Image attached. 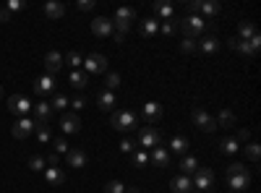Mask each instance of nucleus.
Segmentation results:
<instances>
[{
  "label": "nucleus",
  "instance_id": "f257e3e1",
  "mask_svg": "<svg viewBox=\"0 0 261 193\" xmlns=\"http://www.w3.org/2000/svg\"><path fill=\"white\" fill-rule=\"evenodd\" d=\"M110 123H113L115 131H134V128L139 125V115L130 113V110H113Z\"/></svg>",
  "mask_w": 261,
  "mask_h": 193
},
{
  "label": "nucleus",
  "instance_id": "f03ea898",
  "mask_svg": "<svg viewBox=\"0 0 261 193\" xmlns=\"http://www.w3.org/2000/svg\"><path fill=\"white\" fill-rule=\"evenodd\" d=\"M178 29H180L188 39H196V37L206 29V21H204L201 16H186V18L178 21Z\"/></svg>",
  "mask_w": 261,
  "mask_h": 193
},
{
  "label": "nucleus",
  "instance_id": "7ed1b4c3",
  "mask_svg": "<svg viewBox=\"0 0 261 193\" xmlns=\"http://www.w3.org/2000/svg\"><path fill=\"white\" fill-rule=\"evenodd\" d=\"M248 173H246V167L243 164H230V170H227V185L232 188V190H243V188H248Z\"/></svg>",
  "mask_w": 261,
  "mask_h": 193
},
{
  "label": "nucleus",
  "instance_id": "20e7f679",
  "mask_svg": "<svg viewBox=\"0 0 261 193\" xmlns=\"http://www.w3.org/2000/svg\"><path fill=\"white\" fill-rule=\"evenodd\" d=\"M139 146H146V149H157L162 144V133L157 131L154 125H144L141 131H139Z\"/></svg>",
  "mask_w": 261,
  "mask_h": 193
},
{
  "label": "nucleus",
  "instance_id": "39448f33",
  "mask_svg": "<svg viewBox=\"0 0 261 193\" xmlns=\"http://www.w3.org/2000/svg\"><path fill=\"white\" fill-rule=\"evenodd\" d=\"M32 99L27 97V94H13L11 99H8V110L13 113V115H21V118H29V113H32Z\"/></svg>",
  "mask_w": 261,
  "mask_h": 193
},
{
  "label": "nucleus",
  "instance_id": "423d86ee",
  "mask_svg": "<svg viewBox=\"0 0 261 193\" xmlns=\"http://www.w3.org/2000/svg\"><path fill=\"white\" fill-rule=\"evenodd\" d=\"M193 188L196 190H199V193H206L212 185H214V173H212V170L209 167H199V170H196V173H193Z\"/></svg>",
  "mask_w": 261,
  "mask_h": 193
},
{
  "label": "nucleus",
  "instance_id": "0eeeda50",
  "mask_svg": "<svg viewBox=\"0 0 261 193\" xmlns=\"http://www.w3.org/2000/svg\"><path fill=\"white\" fill-rule=\"evenodd\" d=\"M134 21H136V11L123 6V8L115 11V21H113V24L118 26V34H125V32L130 29V24H134Z\"/></svg>",
  "mask_w": 261,
  "mask_h": 193
},
{
  "label": "nucleus",
  "instance_id": "6e6552de",
  "mask_svg": "<svg viewBox=\"0 0 261 193\" xmlns=\"http://www.w3.org/2000/svg\"><path fill=\"white\" fill-rule=\"evenodd\" d=\"M107 71V58L99 52H92L84 60V73H105Z\"/></svg>",
  "mask_w": 261,
  "mask_h": 193
},
{
  "label": "nucleus",
  "instance_id": "1a4fd4ad",
  "mask_svg": "<svg viewBox=\"0 0 261 193\" xmlns=\"http://www.w3.org/2000/svg\"><path fill=\"white\" fill-rule=\"evenodd\" d=\"M32 113H34V123L37 125H50V120H53V107H50V102H37L34 107H32Z\"/></svg>",
  "mask_w": 261,
  "mask_h": 193
},
{
  "label": "nucleus",
  "instance_id": "9d476101",
  "mask_svg": "<svg viewBox=\"0 0 261 193\" xmlns=\"http://www.w3.org/2000/svg\"><path fill=\"white\" fill-rule=\"evenodd\" d=\"M141 118H144L146 125H157V123L162 120V104H157V102H146V104H144V110H141Z\"/></svg>",
  "mask_w": 261,
  "mask_h": 193
},
{
  "label": "nucleus",
  "instance_id": "9b49d317",
  "mask_svg": "<svg viewBox=\"0 0 261 193\" xmlns=\"http://www.w3.org/2000/svg\"><path fill=\"white\" fill-rule=\"evenodd\" d=\"M34 128H37V123H34L32 118H18L11 133H13L16 139H27V136H32V133H34Z\"/></svg>",
  "mask_w": 261,
  "mask_h": 193
},
{
  "label": "nucleus",
  "instance_id": "f8f14e48",
  "mask_svg": "<svg viewBox=\"0 0 261 193\" xmlns=\"http://www.w3.org/2000/svg\"><path fill=\"white\" fill-rule=\"evenodd\" d=\"M193 123H196V128H201V131H214V128H217L214 118L209 113H204L201 107H196V110H193Z\"/></svg>",
  "mask_w": 261,
  "mask_h": 193
},
{
  "label": "nucleus",
  "instance_id": "ddd939ff",
  "mask_svg": "<svg viewBox=\"0 0 261 193\" xmlns=\"http://www.w3.org/2000/svg\"><path fill=\"white\" fill-rule=\"evenodd\" d=\"M60 128H63V133H79L81 131V120L76 113H65L60 118Z\"/></svg>",
  "mask_w": 261,
  "mask_h": 193
},
{
  "label": "nucleus",
  "instance_id": "4468645a",
  "mask_svg": "<svg viewBox=\"0 0 261 193\" xmlns=\"http://www.w3.org/2000/svg\"><path fill=\"white\" fill-rule=\"evenodd\" d=\"M235 39H238V37H235ZM258 47H261V37H258V34H256L253 39H246V42H243V39L235 42V50H241L243 55H256Z\"/></svg>",
  "mask_w": 261,
  "mask_h": 193
},
{
  "label": "nucleus",
  "instance_id": "2eb2a0df",
  "mask_svg": "<svg viewBox=\"0 0 261 193\" xmlns=\"http://www.w3.org/2000/svg\"><path fill=\"white\" fill-rule=\"evenodd\" d=\"M196 50L199 52H204V55H214L217 50H220V39L217 37H204V39H196Z\"/></svg>",
  "mask_w": 261,
  "mask_h": 193
},
{
  "label": "nucleus",
  "instance_id": "dca6fc26",
  "mask_svg": "<svg viewBox=\"0 0 261 193\" xmlns=\"http://www.w3.org/2000/svg\"><path fill=\"white\" fill-rule=\"evenodd\" d=\"M63 63H65V60H63V55H60V52H55V50H53V52H47V55H45V68H47V76H53V78H55V73L63 68Z\"/></svg>",
  "mask_w": 261,
  "mask_h": 193
},
{
  "label": "nucleus",
  "instance_id": "f3484780",
  "mask_svg": "<svg viewBox=\"0 0 261 193\" xmlns=\"http://www.w3.org/2000/svg\"><path fill=\"white\" fill-rule=\"evenodd\" d=\"M34 92L39 94V97H45V94H53L55 92V78L53 76H39L37 81H34Z\"/></svg>",
  "mask_w": 261,
  "mask_h": 193
},
{
  "label": "nucleus",
  "instance_id": "a211bd4d",
  "mask_svg": "<svg viewBox=\"0 0 261 193\" xmlns=\"http://www.w3.org/2000/svg\"><path fill=\"white\" fill-rule=\"evenodd\" d=\"M92 32H94L97 37H110V34H113V21L105 18V16L94 18V21H92Z\"/></svg>",
  "mask_w": 261,
  "mask_h": 193
},
{
  "label": "nucleus",
  "instance_id": "6ab92c4d",
  "mask_svg": "<svg viewBox=\"0 0 261 193\" xmlns=\"http://www.w3.org/2000/svg\"><path fill=\"white\" fill-rule=\"evenodd\" d=\"M97 104H99V110H113V107L118 104V94L102 89V92L97 94Z\"/></svg>",
  "mask_w": 261,
  "mask_h": 193
},
{
  "label": "nucleus",
  "instance_id": "aec40b11",
  "mask_svg": "<svg viewBox=\"0 0 261 193\" xmlns=\"http://www.w3.org/2000/svg\"><path fill=\"white\" fill-rule=\"evenodd\" d=\"M63 180H65V173H63L60 167H45V183H47V185L58 188Z\"/></svg>",
  "mask_w": 261,
  "mask_h": 193
},
{
  "label": "nucleus",
  "instance_id": "412c9836",
  "mask_svg": "<svg viewBox=\"0 0 261 193\" xmlns=\"http://www.w3.org/2000/svg\"><path fill=\"white\" fill-rule=\"evenodd\" d=\"M65 162H68V167L81 170V167L86 164V154L81 152V149H68V154H65Z\"/></svg>",
  "mask_w": 261,
  "mask_h": 193
},
{
  "label": "nucleus",
  "instance_id": "4be33fe9",
  "mask_svg": "<svg viewBox=\"0 0 261 193\" xmlns=\"http://www.w3.org/2000/svg\"><path fill=\"white\" fill-rule=\"evenodd\" d=\"M172 193H191L193 190V183L188 175H178V178H172Z\"/></svg>",
  "mask_w": 261,
  "mask_h": 193
},
{
  "label": "nucleus",
  "instance_id": "5701e85b",
  "mask_svg": "<svg viewBox=\"0 0 261 193\" xmlns=\"http://www.w3.org/2000/svg\"><path fill=\"white\" fill-rule=\"evenodd\" d=\"M157 32H160V18H144V21H141V34H144L146 39L157 37Z\"/></svg>",
  "mask_w": 261,
  "mask_h": 193
},
{
  "label": "nucleus",
  "instance_id": "b1692460",
  "mask_svg": "<svg viewBox=\"0 0 261 193\" xmlns=\"http://www.w3.org/2000/svg\"><path fill=\"white\" fill-rule=\"evenodd\" d=\"M63 13H65V6H63V3H58V0H50V3H45V16H47V18L58 21Z\"/></svg>",
  "mask_w": 261,
  "mask_h": 193
},
{
  "label": "nucleus",
  "instance_id": "393cba45",
  "mask_svg": "<svg viewBox=\"0 0 261 193\" xmlns=\"http://www.w3.org/2000/svg\"><path fill=\"white\" fill-rule=\"evenodd\" d=\"M154 164H162V167H167L170 164V152L167 149H162V146H157V149H151V157H149Z\"/></svg>",
  "mask_w": 261,
  "mask_h": 193
},
{
  "label": "nucleus",
  "instance_id": "a878e982",
  "mask_svg": "<svg viewBox=\"0 0 261 193\" xmlns=\"http://www.w3.org/2000/svg\"><path fill=\"white\" fill-rule=\"evenodd\" d=\"M68 81H71V87H76V89H84L86 84H89V73H84L81 68H79V71H71Z\"/></svg>",
  "mask_w": 261,
  "mask_h": 193
},
{
  "label": "nucleus",
  "instance_id": "bb28decb",
  "mask_svg": "<svg viewBox=\"0 0 261 193\" xmlns=\"http://www.w3.org/2000/svg\"><path fill=\"white\" fill-rule=\"evenodd\" d=\"M258 32H256V26L251 24V21H241V26H238V39H253Z\"/></svg>",
  "mask_w": 261,
  "mask_h": 193
},
{
  "label": "nucleus",
  "instance_id": "cd10ccee",
  "mask_svg": "<svg viewBox=\"0 0 261 193\" xmlns=\"http://www.w3.org/2000/svg\"><path fill=\"white\" fill-rule=\"evenodd\" d=\"M199 13H201V18H214L217 13H220V3H212V0H204V3L199 6Z\"/></svg>",
  "mask_w": 261,
  "mask_h": 193
},
{
  "label": "nucleus",
  "instance_id": "c85d7f7f",
  "mask_svg": "<svg viewBox=\"0 0 261 193\" xmlns=\"http://www.w3.org/2000/svg\"><path fill=\"white\" fill-rule=\"evenodd\" d=\"M154 13L162 16L165 21H170L172 13H175V6H170V3H154Z\"/></svg>",
  "mask_w": 261,
  "mask_h": 193
},
{
  "label": "nucleus",
  "instance_id": "c756f323",
  "mask_svg": "<svg viewBox=\"0 0 261 193\" xmlns=\"http://www.w3.org/2000/svg\"><path fill=\"white\" fill-rule=\"evenodd\" d=\"M180 170H183V175H193L196 170H199V159H196V157H186L180 162Z\"/></svg>",
  "mask_w": 261,
  "mask_h": 193
},
{
  "label": "nucleus",
  "instance_id": "7c9ffc66",
  "mask_svg": "<svg viewBox=\"0 0 261 193\" xmlns=\"http://www.w3.org/2000/svg\"><path fill=\"white\" fill-rule=\"evenodd\" d=\"M214 123H217V125H222V128H232V125H235V115H232L230 110H222L220 118H217Z\"/></svg>",
  "mask_w": 261,
  "mask_h": 193
},
{
  "label": "nucleus",
  "instance_id": "2f4dec72",
  "mask_svg": "<svg viewBox=\"0 0 261 193\" xmlns=\"http://www.w3.org/2000/svg\"><path fill=\"white\" fill-rule=\"evenodd\" d=\"M170 149H172V152H178V154H186V149H188V139L175 136V139L170 141Z\"/></svg>",
  "mask_w": 261,
  "mask_h": 193
},
{
  "label": "nucleus",
  "instance_id": "473e14b6",
  "mask_svg": "<svg viewBox=\"0 0 261 193\" xmlns=\"http://www.w3.org/2000/svg\"><path fill=\"white\" fill-rule=\"evenodd\" d=\"M63 60L68 63V66H71L73 71H79V68L84 66V58H81L79 52H68V55H63Z\"/></svg>",
  "mask_w": 261,
  "mask_h": 193
},
{
  "label": "nucleus",
  "instance_id": "72a5a7b5",
  "mask_svg": "<svg viewBox=\"0 0 261 193\" xmlns=\"http://www.w3.org/2000/svg\"><path fill=\"white\" fill-rule=\"evenodd\" d=\"M160 32L162 34H175L178 32V18H170V21H160Z\"/></svg>",
  "mask_w": 261,
  "mask_h": 193
},
{
  "label": "nucleus",
  "instance_id": "f704fd0d",
  "mask_svg": "<svg viewBox=\"0 0 261 193\" xmlns=\"http://www.w3.org/2000/svg\"><path fill=\"white\" fill-rule=\"evenodd\" d=\"M34 133H37V141H39V144H50V139H53V136H50V125H37Z\"/></svg>",
  "mask_w": 261,
  "mask_h": 193
},
{
  "label": "nucleus",
  "instance_id": "c9c22d12",
  "mask_svg": "<svg viewBox=\"0 0 261 193\" xmlns=\"http://www.w3.org/2000/svg\"><path fill=\"white\" fill-rule=\"evenodd\" d=\"M68 149H71V146H68V141H65V139H55V141H53V152H55L58 157H60V154H68Z\"/></svg>",
  "mask_w": 261,
  "mask_h": 193
},
{
  "label": "nucleus",
  "instance_id": "e433bc0d",
  "mask_svg": "<svg viewBox=\"0 0 261 193\" xmlns=\"http://www.w3.org/2000/svg\"><path fill=\"white\" fill-rule=\"evenodd\" d=\"M105 84H107V92H115V89L120 87V76H118V73H107Z\"/></svg>",
  "mask_w": 261,
  "mask_h": 193
},
{
  "label": "nucleus",
  "instance_id": "4c0bfd02",
  "mask_svg": "<svg viewBox=\"0 0 261 193\" xmlns=\"http://www.w3.org/2000/svg\"><path fill=\"white\" fill-rule=\"evenodd\" d=\"M65 104H68V97H65V94H58V92H55V97H53L50 107H53V110H63Z\"/></svg>",
  "mask_w": 261,
  "mask_h": 193
},
{
  "label": "nucleus",
  "instance_id": "58836bf2",
  "mask_svg": "<svg viewBox=\"0 0 261 193\" xmlns=\"http://www.w3.org/2000/svg\"><path fill=\"white\" fill-rule=\"evenodd\" d=\"M238 149H241V146H238L235 139H225V141H222V152H225V154H235Z\"/></svg>",
  "mask_w": 261,
  "mask_h": 193
},
{
  "label": "nucleus",
  "instance_id": "ea45409f",
  "mask_svg": "<svg viewBox=\"0 0 261 193\" xmlns=\"http://www.w3.org/2000/svg\"><path fill=\"white\" fill-rule=\"evenodd\" d=\"M123 190H125V185L120 180H110V183L105 185V193H123Z\"/></svg>",
  "mask_w": 261,
  "mask_h": 193
},
{
  "label": "nucleus",
  "instance_id": "a19ab883",
  "mask_svg": "<svg viewBox=\"0 0 261 193\" xmlns=\"http://www.w3.org/2000/svg\"><path fill=\"white\" fill-rule=\"evenodd\" d=\"M29 167L34 170V173H39V170H45V159H42V157H29Z\"/></svg>",
  "mask_w": 261,
  "mask_h": 193
},
{
  "label": "nucleus",
  "instance_id": "79ce46f5",
  "mask_svg": "<svg viewBox=\"0 0 261 193\" xmlns=\"http://www.w3.org/2000/svg\"><path fill=\"white\" fill-rule=\"evenodd\" d=\"M24 8H27L24 0H11V3L6 6V11H11V13H16V11H24Z\"/></svg>",
  "mask_w": 261,
  "mask_h": 193
},
{
  "label": "nucleus",
  "instance_id": "37998d69",
  "mask_svg": "<svg viewBox=\"0 0 261 193\" xmlns=\"http://www.w3.org/2000/svg\"><path fill=\"white\" fill-rule=\"evenodd\" d=\"M149 162V154L144 152V149H139V152H134V164H146Z\"/></svg>",
  "mask_w": 261,
  "mask_h": 193
},
{
  "label": "nucleus",
  "instance_id": "c03bdc74",
  "mask_svg": "<svg viewBox=\"0 0 261 193\" xmlns=\"http://www.w3.org/2000/svg\"><path fill=\"white\" fill-rule=\"evenodd\" d=\"M180 50H183V52H196V39H188V37H186V39L180 42Z\"/></svg>",
  "mask_w": 261,
  "mask_h": 193
},
{
  "label": "nucleus",
  "instance_id": "a18cd8bd",
  "mask_svg": "<svg viewBox=\"0 0 261 193\" xmlns=\"http://www.w3.org/2000/svg\"><path fill=\"white\" fill-rule=\"evenodd\" d=\"M246 152H248V157H251L253 162H258V144H253V141H251V144L246 146Z\"/></svg>",
  "mask_w": 261,
  "mask_h": 193
},
{
  "label": "nucleus",
  "instance_id": "49530a36",
  "mask_svg": "<svg viewBox=\"0 0 261 193\" xmlns=\"http://www.w3.org/2000/svg\"><path fill=\"white\" fill-rule=\"evenodd\" d=\"M134 149H136V144L130 141V139H125V141L120 144V152H125V154H130V152H134Z\"/></svg>",
  "mask_w": 261,
  "mask_h": 193
},
{
  "label": "nucleus",
  "instance_id": "de8ad7c7",
  "mask_svg": "<svg viewBox=\"0 0 261 193\" xmlns=\"http://www.w3.org/2000/svg\"><path fill=\"white\" fill-rule=\"evenodd\" d=\"M248 139H251V133H248V131H246V128H241V131H238V136H235V141H238V144H241V141H243V144H246V141H248Z\"/></svg>",
  "mask_w": 261,
  "mask_h": 193
},
{
  "label": "nucleus",
  "instance_id": "09e8293b",
  "mask_svg": "<svg viewBox=\"0 0 261 193\" xmlns=\"http://www.w3.org/2000/svg\"><path fill=\"white\" fill-rule=\"evenodd\" d=\"M76 8H79V11H92L94 3H92V0H81V3H76Z\"/></svg>",
  "mask_w": 261,
  "mask_h": 193
},
{
  "label": "nucleus",
  "instance_id": "8fccbe9b",
  "mask_svg": "<svg viewBox=\"0 0 261 193\" xmlns=\"http://www.w3.org/2000/svg\"><path fill=\"white\" fill-rule=\"evenodd\" d=\"M0 21H3V24H8V21H13V13L6 11V8H0Z\"/></svg>",
  "mask_w": 261,
  "mask_h": 193
},
{
  "label": "nucleus",
  "instance_id": "3c124183",
  "mask_svg": "<svg viewBox=\"0 0 261 193\" xmlns=\"http://www.w3.org/2000/svg\"><path fill=\"white\" fill-rule=\"evenodd\" d=\"M71 104H73V110H81V107L86 104V99H84V97L79 94V97H73V102H71Z\"/></svg>",
  "mask_w": 261,
  "mask_h": 193
},
{
  "label": "nucleus",
  "instance_id": "603ef678",
  "mask_svg": "<svg viewBox=\"0 0 261 193\" xmlns=\"http://www.w3.org/2000/svg\"><path fill=\"white\" fill-rule=\"evenodd\" d=\"M45 162H47V164H50V167H58V162H60V157H58V154H55V152H53V154H50V157H47V159H45Z\"/></svg>",
  "mask_w": 261,
  "mask_h": 193
},
{
  "label": "nucleus",
  "instance_id": "864d4df0",
  "mask_svg": "<svg viewBox=\"0 0 261 193\" xmlns=\"http://www.w3.org/2000/svg\"><path fill=\"white\" fill-rule=\"evenodd\" d=\"M0 99H3V87H0Z\"/></svg>",
  "mask_w": 261,
  "mask_h": 193
}]
</instances>
